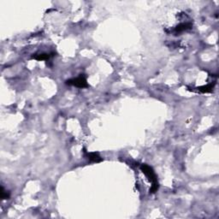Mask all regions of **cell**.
<instances>
[{"label":"cell","mask_w":219,"mask_h":219,"mask_svg":"<svg viewBox=\"0 0 219 219\" xmlns=\"http://www.w3.org/2000/svg\"><path fill=\"white\" fill-rule=\"evenodd\" d=\"M66 82H67V84H69V85L75 86V87H80V88L87 87H88L87 79H86V77L83 76V75H80L79 77L74 78V79H71V80H69Z\"/></svg>","instance_id":"cell-2"},{"label":"cell","mask_w":219,"mask_h":219,"mask_svg":"<svg viewBox=\"0 0 219 219\" xmlns=\"http://www.w3.org/2000/svg\"><path fill=\"white\" fill-rule=\"evenodd\" d=\"M50 54L47 53H41V54H38V55H35L34 56L33 58L34 59L38 60V61H43V60H47L50 58Z\"/></svg>","instance_id":"cell-4"},{"label":"cell","mask_w":219,"mask_h":219,"mask_svg":"<svg viewBox=\"0 0 219 219\" xmlns=\"http://www.w3.org/2000/svg\"><path fill=\"white\" fill-rule=\"evenodd\" d=\"M87 155L88 159L93 163H99L102 161V158L99 156V154L96 152H89V153H87Z\"/></svg>","instance_id":"cell-3"},{"label":"cell","mask_w":219,"mask_h":219,"mask_svg":"<svg viewBox=\"0 0 219 219\" xmlns=\"http://www.w3.org/2000/svg\"><path fill=\"white\" fill-rule=\"evenodd\" d=\"M141 169L143 173L146 176L149 182L152 183V189H151L152 193H155L158 188V183L157 176H156L155 173L152 170V169L150 166L146 165V164H142L141 166Z\"/></svg>","instance_id":"cell-1"},{"label":"cell","mask_w":219,"mask_h":219,"mask_svg":"<svg viewBox=\"0 0 219 219\" xmlns=\"http://www.w3.org/2000/svg\"><path fill=\"white\" fill-rule=\"evenodd\" d=\"M9 197V195L7 194V193H6V191L4 190V188L2 187V192H1V199L2 200H5Z\"/></svg>","instance_id":"cell-5"}]
</instances>
